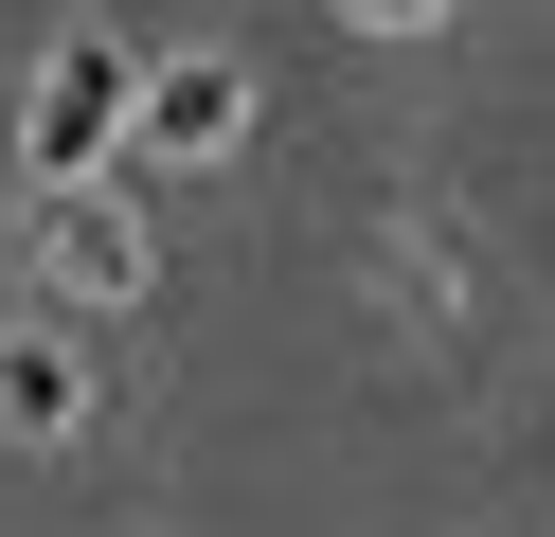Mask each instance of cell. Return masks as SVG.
<instances>
[{
  "label": "cell",
  "mask_w": 555,
  "mask_h": 537,
  "mask_svg": "<svg viewBox=\"0 0 555 537\" xmlns=\"http://www.w3.org/2000/svg\"><path fill=\"white\" fill-rule=\"evenodd\" d=\"M126 126H144V54H126V36H73V54L37 72V126H18V162H37V197H73V179L108 162Z\"/></svg>",
  "instance_id": "cell-1"
},
{
  "label": "cell",
  "mask_w": 555,
  "mask_h": 537,
  "mask_svg": "<svg viewBox=\"0 0 555 537\" xmlns=\"http://www.w3.org/2000/svg\"><path fill=\"white\" fill-rule=\"evenodd\" d=\"M144 143H162V162H216V143H251V72H233V54L144 72Z\"/></svg>",
  "instance_id": "cell-2"
},
{
  "label": "cell",
  "mask_w": 555,
  "mask_h": 537,
  "mask_svg": "<svg viewBox=\"0 0 555 537\" xmlns=\"http://www.w3.org/2000/svg\"><path fill=\"white\" fill-rule=\"evenodd\" d=\"M54 269H73L90 305H126V286H144V233H126V197H90V179H73V197H54Z\"/></svg>",
  "instance_id": "cell-3"
},
{
  "label": "cell",
  "mask_w": 555,
  "mask_h": 537,
  "mask_svg": "<svg viewBox=\"0 0 555 537\" xmlns=\"http://www.w3.org/2000/svg\"><path fill=\"white\" fill-rule=\"evenodd\" d=\"M90 412V358L73 341H18V358H0V430H73Z\"/></svg>",
  "instance_id": "cell-4"
},
{
  "label": "cell",
  "mask_w": 555,
  "mask_h": 537,
  "mask_svg": "<svg viewBox=\"0 0 555 537\" xmlns=\"http://www.w3.org/2000/svg\"><path fill=\"white\" fill-rule=\"evenodd\" d=\"M340 18H359V36H430L448 0H340Z\"/></svg>",
  "instance_id": "cell-5"
}]
</instances>
